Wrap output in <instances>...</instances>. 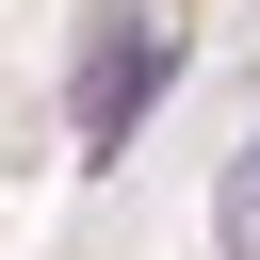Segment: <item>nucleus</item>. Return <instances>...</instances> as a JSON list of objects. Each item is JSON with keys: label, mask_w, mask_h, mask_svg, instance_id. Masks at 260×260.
I'll return each instance as SVG.
<instances>
[{"label": "nucleus", "mask_w": 260, "mask_h": 260, "mask_svg": "<svg viewBox=\"0 0 260 260\" xmlns=\"http://www.w3.org/2000/svg\"><path fill=\"white\" fill-rule=\"evenodd\" d=\"M162 81H179V32H162V16H98V32H81V81H65V130H81V146H130Z\"/></svg>", "instance_id": "f257e3e1"}, {"label": "nucleus", "mask_w": 260, "mask_h": 260, "mask_svg": "<svg viewBox=\"0 0 260 260\" xmlns=\"http://www.w3.org/2000/svg\"><path fill=\"white\" fill-rule=\"evenodd\" d=\"M211 244H228V260H260V146L228 162V195H211Z\"/></svg>", "instance_id": "f03ea898"}]
</instances>
